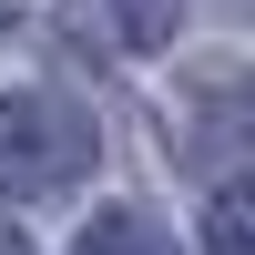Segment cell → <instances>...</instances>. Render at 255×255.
<instances>
[{
    "instance_id": "4",
    "label": "cell",
    "mask_w": 255,
    "mask_h": 255,
    "mask_svg": "<svg viewBox=\"0 0 255 255\" xmlns=\"http://www.w3.org/2000/svg\"><path fill=\"white\" fill-rule=\"evenodd\" d=\"M0 31H10V0H0Z\"/></svg>"
},
{
    "instance_id": "5",
    "label": "cell",
    "mask_w": 255,
    "mask_h": 255,
    "mask_svg": "<svg viewBox=\"0 0 255 255\" xmlns=\"http://www.w3.org/2000/svg\"><path fill=\"white\" fill-rule=\"evenodd\" d=\"M0 255H31V245H0Z\"/></svg>"
},
{
    "instance_id": "2",
    "label": "cell",
    "mask_w": 255,
    "mask_h": 255,
    "mask_svg": "<svg viewBox=\"0 0 255 255\" xmlns=\"http://www.w3.org/2000/svg\"><path fill=\"white\" fill-rule=\"evenodd\" d=\"M72 255H174V235H163L153 215H133V204H102V215L82 225Z\"/></svg>"
},
{
    "instance_id": "1",
    "label": "cell",
    "mask_w": 255,
    "mask_h": 255,
    "mask_svg": "<svg viewBox=\"0 0 255 255\" xmlns=\"http://www.w3.org/2000/svg\"><path fill=\"white\" fill-rule=\"evenodd\" d=\"M92 163V123L61 92H10L0 102V194H61Z\"/></svg>"
},
{
    "instance_id": "3",
    "label": "cell",
    "mask_w": 255,
    "mask_h": 255,
    "mask_svg": "<svg viewBox=\"0 0 255 255\" xmlns=\"http://www.w3.org/2000/svg\"><path fill=\"white\" fill-rule=\"evenodd\" d=\"M204 245H215V255H255V215H245V194H235V184H225V194H215V215H204Z\"/></svg>"
}]
</instances>
